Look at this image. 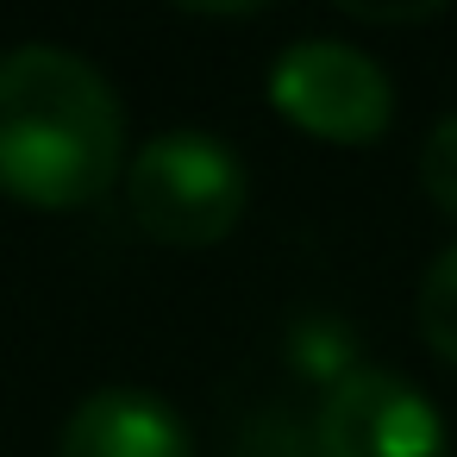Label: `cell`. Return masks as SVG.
Listing matches in <instances>:
<instances>
[{
  "mask_svg": "<svg viewBox=\"0 0 457 457\" xmlns=\"http://www.w3.org/2000/svg\"><path fill=\"white\" fill-rule=\"evenodd\" d=\"M251 201V176L238 151L213 132H157L126 163V207L132 226L170 251L220 245Z\"/></svg>",
  "mask_w": 457,
  "mask_h": 457,
  "instance_id": "cell-2",
  "label": "cell"
},
{
  "mask_svg": "<svg viewBox=\"0 0 457 457\" xmlns=\"http://www.w3.org/2000/svg\"><path fill=\"white\" fill-rule=\"evenodd\" d=\"M413 320H420V338L457 370V245H445L426 276H420V301H413Z\"/></svg>",
  "mask_w": 457,
  "mask_h": 457,
  "instance_id": "cell-6",
  "label": "cell"
},
{
  "mask_svg": "<svg viewBox=\"0 0 457 457\" xmlns=\"http://www.w3.org/2000/svg\"><path fill=\"white\" fill-rule=\"evenodd\" d=\"M313 457H451V432L426 388L395 370L351 363L320 401Z\"/></svg>",
  "mask_w": 457,
  "mask_h": 457,
  "instance_id": "cell-4",
  "label": "cell"
},
{
  "mask_svg": "<svg viewBox=\"0 0 457 457\" xmlns=\"http://www.w3.org/2000/svg\"><path fill=\"white\" fill-rule=\"evenodd\" d=\"M357 20H382V26H407V20H432L438 7H351Z\"/></svg>",
  "mask_w": 457,
  "mask_h": 457,
  "instance_id": "cell-8",
  "label": "cell"
},
{
  "mask_svg": "<svg viewBox=\"0 0 457 457\" xmlns=\"http://www.w3.org/2000/svg\"><path fill=\"white\" fill-rule=\"evenodd\" d=\"M120 163L126 107L82 51H0V195L38 213H76L120 182Z\"/></svg>",
  "mask_w": 457,
  "mask_h": 457,
  "instance_id": "cell-1",
  "label": "cell"
},
{
  "mask_svg": "<svg viewBox=\"0 0 457 457\" xmlns=\"http://www.w3.org/2000/svg\"><path fill=\"white\" fill-rule=\"evenodd\" d=\"M57 457H195V438L151 388H95L63 420Z\"/></svg>",
  "mask_w": 457,
  "mask_h": 457,
  "instance_id": "cell-5",
  "label": "cell"
},
{
  "mask_svg": "<svg viewBox=\"0 0 457 457\" xmlns=\"http://www.w3.org/2000/svg\"><path fill=\"white\" fill-rule=\"evenodd\" d=\"M420 188L438 213L457 220V113H445L420 145Z\"/></svg>",
  "mask_w": 457,
  "mask_h": 457,
  "instance_id": "cell-7",
  "label": "cell"
},
{
  "mask_svg": "<svg viewBox=\"0 0 457 457\" xmlns=\"http://www.w3.org/2000/svg\"><path fill=\"white\" fill-rule=\"evenodd\" d=\"M270 101L288 126L326 145H370L395 120L388 70L345 38H295L270 63Z\"/></svg>",
  "mask_w": 457,
  "mask_h": 457,
  "instance_id": "cell-3",
  "label": "cell"
}]
</instances>
